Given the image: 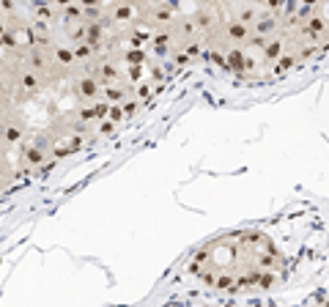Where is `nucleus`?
I'll list each match as a JSON object with an SVG mask.
<instances>
[{
    "instance_id": "nucleus-1",
    "label": "nucleus",
    "mask_w": 329,
    "mask_h": 307,
    "mask_svg": "<svg viewBox=\"0 0 329 307\" xmlns=\"http://www.w3.org/2000/svg\"><path fill=\"white\" fill-rule=\"evenodd\" d=\"M189 22L195 60L253 80L329 47V6H189Z\"/></svg>"
}]
</instances>
